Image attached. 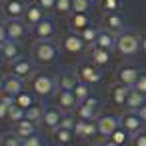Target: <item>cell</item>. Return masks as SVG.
Listing matches in <instances>:
<instances>
[{
  "mask_svg": "<svg viewBox=\"0 0 146 146\" xmlns=\"http://www.w3.org/2000/svg\"><path fill=\"white\" fill-rule=\"evenodd\" d=\"M28 86H30V90H32L40 100H44V98H50V96L56 94V90H58V80H56V76H52L50 72L40 70V72H34V74H32V78L28 80Z\"/></svg>",
  "mask_w": 146,
  "mask_h": 146,
  "instance_id": "obj_1",
  "label": "cell"
},
{
  "mask_svg": "<svg viewBox=\"0 0 146 146\" xmlns=\"http://www.w3.org/2000/svg\"><path fill=\"white\" fill-rule=\"evenodd\" d=\"M60 56V46L54 40H36L32 44V60L38 66L56 64Z\"/></svg>",
  "mask_w": 146,
  "mask_h": 146,
  "instance_id": "obj_2",
  "label": "cell"
},
{
  "mask_svg": "<svg viewBox=\"0 0 146 146\" xmlns=\"http://www.w3.org/2000/svg\"><path fill=\"white\" fill-rule=\"evenodd\" d=\"M116 54L118 56H134L138 50H140V36L138 32L134 30H122L118 36H116Z\"/></svg>",
  "mask_w": 146,
  "mask_h": 146,
  "instance_id": "obj_3",
  "label": "cell"
},
{
  "mask_svg": "<svg viewBox=\"0 0 146 146\" xmlns=\"http://www.w3.org/2000/svg\"><path fill=\"white\" fill-rule=\"evenodd\" d=\"M58 46H60V50H62L64 54H68V56H82V54H86V50L90 48V46L82 40V36L76 34V32H66V34H62Z\"/></svg>",
  "mask_w": 146,
  "mask_h": 146,
  "instance_id": "obj_4",
  "label": "cell"
},
{
  "mask_svg": "<svg viewBox=\"0 0 146 146\" xmlns=\"http://www.w3.org/2000/svg\"><path fill=\"white\" fill-rule=\"evenodd\" d=\"M98 112H100V100L96 96H90V98L78 102V106L74 110L76 118H80V120H96L100 116Z\"/></svg>",
  "mask_w": 146,
  "mask_h": 146,
  "instance_id": "obj_5",
  "label": "cell"
},
{
  "mask_svg": "<svg viewBox=\"0 0 146 146\" xmlns=\"http://www.w3.org/2000/svg\"><path fill=\"white\" fill-rule=\"evenodd\" d=\"M74 70H76L80 82H86V84H98V82L102 80V68L94 66L92 62H80Z\"/></svg>",
  "mask_w": 146,
  "mask_h": 146,
  "instance_id": "obj_6",
  "label": "cell"
},
{
  "mask_svg": "<svg viewBox=\"0 0 146 146\" xmlns=\"http://www.w3.org/2000/svg\"><path fill=\"white\" fill-rule=\"evenodd\" d=\"M140 72H142V70H138V68H136V66H132V64H122V66H118V68H116L114 78H116V82H120V84H124V86L134 88V84H136V80H138Z\"/></svg>",
  "mask_w": 146,
  "mask_h": 146,
  "instance_id": "obj_7",
  "label": "cell"
},
{
  "mask_svg": "<svg viewBox=\"0 0 146 146\" xmlns=\"http://www.w3.org/2000/svg\"><path fill=\"white\" fill-rule=\"evenodd\" d=\"M32 34H34L36 40H54L56 34H58V30H56V22H54L52 18L46 16L42 22H38V24L32 28Z\"/></svg>",
  "mask_w": 146,
  "mask_h": 146,
  "instance_id": "obj_8",
  "label": "cell"
},
{
  "mask_svg": "<svg viewBox=\"0 0 146 146\" xmlns=\"http://www.w3.org/2000/svg\"><path fill=\"white\" fill-rule=\"evenodd\" d=\"M62 116H64V112H62L58 106H46V108H44V116H42L40 126H42L46 132H54V130L60 126Z\"/></svg>",
  "mask_w": 146,
  "mask_h": 146,
  "instance_id": "obj_9",
  "label": "cell"
},
{
  "mask_svg": "<svg viewBox=\"0 0 146 146\" xmlns=\"http://www.w3.org/2000/svg\"><path fill=\"white\" fill-rule=\"evenodd\" d=\"M0 8H2L4 20H12V18H24V12L28 8V4L24 0H4Z\"/></svg>",
  "mask_w": 146,
  "mask_h": 146,
  "instance_id": "obj_10",
  "label": "cell"
},
{
  "mask_svg": "<svg viewBox=\"0 0 146 146\" xmlns=\"http://www.w3.org/2000/svg\"><path fill=\"white\" fill-rule=\"evenodd\" d=\"M6 24V32H8V40H24L28 36V24L22 18H12V20H4Z\"/></svg>",
  "mask_w": 146,
  "mask_h": 146,
  "instance_id": "obj_11",
  "label": "cell"
},
{
  "mask_svg": "<svg viewBox=\"0 0 146 146\" xmlns=\"http://www.w3.org/2000/svg\"><path fill=\"white\" fill-rule=\"evenodd\" d=\"M118 118H120V126H122L130 136H134V134H138L140 130H144V122L140 120V116H138L136 112L126 110V112H122Z\"/></svg>",
  "mask_w": 146,
  "mask_h": 146,
  "instance_id": "obj_12",
  "label": "cell"
},
{
  "mask_svg": "<svg viewBox=\"0 0 146 146\" xmlns=\"http://www.w3.org/2000/svg\"><path fill=\"white\" fill-rule=\"evenodd\" d=\"M74 134L80 140H92V138L100 136L98 134V122L96 120H80L78 118L76 126H74Z\"/></svg>",
  "mask_w": 146,
  "mask_h": 146,
  "instance_id": "obj_13",
  "label": "cell"
},
{
  "mask_svg": "<svg viewBox=\"0 0 146 146\" xmlns=\"http://www.w3.org/2000/svg\"><path fill=\"white\" fill-rule=\"evenodd\" d=\"M54 104L62 110V112H74L78 106V98L74 96L72 90H56L54 94Z\"/></svg>",
  "mask_w": 146,
  "mask_h": 146,
  "instance_id": "obj_14",
  "label": "cell"
},
{
  "mask_svg": "<svg viewBox=\"0 0 146 146\" xmlns=\"http://www.w3.org/2000/svg\"><path fill=\"white\" fill-rule=\"evenodd\" d=\"M96 122H98V134H100L104 140L110 138L112 132L120 126V118L114 116V114H100V116L96 118Z\"/></svg>",
  "mask_w": 146,
  "mask_h": 146,
  "instance_id": "obj_15",
  "label": "cell"
},
{
  "mask_svg": "<svg viewBox=\"0 0 146 146\" xmlns=\"http://www.w3.org/2000/svg\"><path fill=\"white\" fill-rule=\"evenodd\" d=\"M34 72H36L34 70V60H28L24 56L20 60H16V62L10 64V74H14V76H18L22 80H30Z\"/></svg>",
  "mask_w": 146,
  "mask_h": 146,
  "instance_id": "obj_16",
  "label": "cell"
},
{
  "mask_svg": "<svg viewBox=\"0 0 146 146\" xmlns=\"http://www.w3.org/2000/svg\"><path fill=\"white\" fill-rule=\"evenodd\" d=\"M128 94H130V86H124L120 82H112L108 86V98L114 106H126Z\"/></svg>",
  "mask_w": 146,
  "mask_h": 146,
  "instance_id": "obj_17",
  "label": "cell"
},
{
  "mask_svg": "<svg viewBox=\"0 0 146 146\" xmlns=\"http://www.w3.org/2000/svg\"><path fill=\"white\" fill-rule=\"evenodd\" d=\"M102 28L112 32V34H120L124 30V18L120 12H112V14H104L102 16Z\"/></svg>",
  "mask_w": 146,
  "mask_h": 146,
  "instance_id": "obj_18",
  "label": "cell"
},
{
  "mask_svg": "<svg viewBox=\"0 0 146 146\" xmlns=\"http://www.w3.org/2000/svg\"><path fill=\"white\" fill-rule=\"evenodd\" d=\"M44 18H46V12L32 0V2L28 4V8H26V12H24V18H22V20L28 24V28H34V26H36L38 22H42Z\"/></svg>",
  "mask_w": 146,
  "mask_h": 146,
  "instance_id": "obj_19",
  "label": "cell"
},
{
  "mask_svg": "<svg viewBox=\"0 0 146 146\" xmlns=\"http://www.w3.org/2000/svg\"><path fill=\"white\" fill-rule=\"evenodd\" d=\"M22 90H26L24 86V80L14 76V74H8L6 80H4V96H10V98H16Z\"/></svg>",
  "mask_w": 146,
  "mask_h": 146,
  "instance_id": "obj_20",
  "label": "cell"
},
{
  "mask_svg": "<svg viewBox=\"0 0 146 146\" xmlns=\"http://www.w3.org/2000/svg\"><path fill=\"white\" fill-rule=\"evenodd\" d=\"M12 132L14 134H18L22 140H26V138H32V136H36L38 134V124H34V122H30V120H20V122H16V124H12Z\"/></svg>",
  "mask_w": 146,
  "mask_h": 146,
  "instance_id": "obj_21",
  "label": "cell"
},
{
  "mask_svg": "<svg viewBox=\"0 0 146 146\" xmlns=\"http://www.w3.org/2000/svg\"><path fill=\"white\" fill-rule=\"evenodd\" d=\"M56 80H58V90H74L76 84L80 82L76 70H62L56 76Z\"/></svg>",
  "mask_w": 146,
  "mask_h": 146,
  "instance_id": "obj_22",
  "label": "cell"
},
{
  "mask_svg": "<svg viewBox=\"0 0 146 146\" xmlns=\"http://www.w3.org/2000/svg\"><path fill=\"white\" fill-rule=\"evenodd\" d=\"M2 50H4V62H16L22 58V44L16 42V40H6L2 44Z\"/></svg>",
  "mask_w": 146,
  "mask_h": 146,
  "instance_id": "obj_23",
  "label": "cell"
},
{
  "mask_svg": "<svg viewBox=\"0 0 146 146\" xmlns=\"http://www.w3.org/2000/svg\"><path fill=\"white\" fill-rule=\"evenodd\" d=\"M86 26H90V16L88 14H80V12H72L68 16V30L80 34Z\"/></svg>",
  "mask_w": 146,
  "mask_h": 146,
  "instance_id": "obj_24",
  "label": "cell"
},
{
  "mask_svg": "<svg viewBox=\"0 0 146 146\" xmlns=\"http://www.w3.org/2000/svg\"><path fill=\"white\" fill-rule=\"evenodd\" d=\"M74 130H68V128H56L54 132H50V138L56 146H70L74 142Z\"/></svg>",
  "mask_w": 146,
  "mask_h": 146,
  "instance_id": "obj_25",
  "label": "cell"
},
{
  "mask_svg": "<svg viewBox=\"0 0 146 146\" xmlns=\"http://www.w3.org/2000/svg\"><path fill=\"white\" fill-rule=\"evenodd\" d=\"M116 36H118V34H112V32H108V30L100 28L98 38H96V46H98V48H102V50L112 52V50L116 48Z\"/></svg>",
  "mask_w": 146,
  "mask_h": 146,
  "instance_id": "obj_26",
  "label": "cell"
},
{
  "mask_svg": "<svg viewBox=\"0 0 146 146\" xmlns=\"http://www.w3.org/2000/svg\"><path fill=\"white\" fill-rule=\"evenodd\" d=\"M110 58H112V54H110L108 50H102V48H98V46H94V48L90 50V62H92L94 66H98V68L108 66Z\"/></svg>",
  "mask_w": 146,
  "mask_h": 146,
  "instance_id": "obj_27",
  "label": "cell"
},
{
  "mask_svg": "<svg viewBox=\"0 0 146 146\" xmlns=\"http://www.w3.org/2000/svg\"><path fill=\"white\" fill-rule=\"evenodd\" d=\"M146 104V96L142 92H138L136 88H130V94H128V100H126V110L130 112H138L140 106Z\"/></svg>",
  "mask_w": 146,
  "mask_h": 146,
  "instance_id": "obj_28",
  "label": "cell"
},
{
  "mask_svg": "<svg viewBox=\"0 0 146 146\" xmlns=\"http://www.w3.org/2000/svg\"><path fill=\"white\" fill-rule=\"evenodd\" d=\"M14 102H16L20 108H24V110H26V108H30L32 104H36V102H38V96H36L32 90H22V92L14 98Z\"/></svg>",
  "mask_w": 146,
  "mask_h": 146,
  "instance_id": "obj_29",
  "label": "cell"
},
{
  "mask_svg": "<svg viewBox=\"0 0 146 146\" xmlns=\"http://www.w3.org/2000/svg\"><path fill=\"white\" fill-rule=\"evenodd\" d=\"M44 108H46V106H42L40 102L32 104L30 108H26V120H30V122H34V124H38V126H40L42 116H44Z\"/></svg>",
  "mask_w": 146,
  "mask_h": 146,
  "instance_id": "obj_30",
  "label": "cell"
},
{
  "mask_svg": "<svg viewBox=\"0 0 146 146\" xmlns=\"http://www.w3.org/2000/svg\"><path fill=\"white\" fill-rule=\"evenodd\" d=\"M26 118V110L24 108H20L16 102H12L10 106H8V122L10 124H16V122H20V120H24Z\"/></svg>",
  "mask_w": 146,
  "mask_h": 146,
  "instance_id": "obj_31",
  "label": "cell"
},
{
  "mask_svg": "<svg viewBox=\"0 0 146 146\" xmlns=\"http://www.w3.org/2000/svg\"><path fill=\"white\" fill-rule=\"evenodd\" d=\"M98 32H100V28H96V26H86L82 32H80V36H82V40L90 46V48H94L96 46V38H98Z\"/></svg>",
  "mask_w": 146,
  "mask_h": 146,
  "instance_id": "obj_32",
  "label": "cell"
},
{
  "mask_svg": "<svg viewBox=\"0 0 146 146\" xmlns=\"http://www.w3.org/2000/svg\"><path fill=\"white\" fill-rule=\"evenodd\" d=\"M98 6H100L102 14L120 12V8H122V0H98Z\"/></svg>",
  "mask_w": 146,
  "mask_h": 146,
  "instance_id": "obj_33",
  "label": "cell"
},
{
  "mask_svg": "<svg viewBox=\"0 0 146 146\" xmlns=\"http://www.w3.org/2000/svg\"><path fill=\"white\" fill-rule=\"evenodd\" d=\"M108 140L116 142L118 146H126V144H128V142L132 140V136H130V134H128V132H126V130H124L122 126H118V128H116V130L112 132V136H110Z\"/></svg>",
  "mask_w": 146,
  "mask_h": 146,
  "instance_id": "obj_34",
  "label": "cell"
},
{
  "mask_svg": "<svg viewBox=\"0 0 146 146\" xmlns=\"http://www.w3.org/2000/svg\"><path fill=\"white\" fill-rule=\"evenodd\" d=\"M22 138L14 132H6L4 136H0V146H22Z\"/></svg>",
  "mask_w": 146,
  "mask_h": 146,
  "instance_id": "obj_35",
  "label": "cell"
},
{
  "mask_svg": "<svg viewBox=\"0 0 146 146\" xmlns=\"http://www.w3.org/2000/svg\"><path fill=\"white\" fill-rule=\"evenodd\" d=\"M54 12L58 16H70L72 14V0H56Z\"/></svg>",
  "mask_w": 146,
  "mask_h": 146,
  "instance_id": "obj_36",
  "label": "cell"
},
{
  "mask_svg": "<svg viewBox=\"0 0 146 146\" xmlns=\"http://www.w3.org/2000/svg\"><path fill=\"white\" fill-rule=\"evenodd\" d=\"M72 92H74V96L78 98V102H82V100H86V98L92 96V94H90V84H86V82H78Z\"/></svg>",
  "mask_w": 146,
  "mask_h": 146,
  "instance_id": "obj_37",
  "label": "cell"
},
{
  "mask_svg": "<svg viewBox=\"0 0 146 146\" xmlns=\"http://www.w3.org/2000/svg\"><path fill=\"white\" fill-rule=\"evenodd\" d=\"M92 8V0H72V12L88 14Z\"/></svg>",
  "mask_w": 146,
  "mask_h": 146,
  "instance_id": "obj_38",
  "label": "cell"
},
{
  "mask_svg": "<svg viewBox=\"0 0 146 146\" xmlns=\"http://www.w3.org/2000/svg\"><path fill=\"white\" fill-rule=\"evenodd\" d=\"M76 114L74 112H64V116H62V120H60V126L58 128H68V130H74V126H76Z\"/></svg>",
  "mask_w": 146,
  "mask_h": 146,
  "instance_id": "obj_39",
  "label": "cell"
},
{
  "mask_svg": "<svg viewBox=\"0 0 146 146\" xmlns=\"http://www.w3.org/2000/svg\"><path fill=\"white\" fill-rule=\"evenodd\" d=\"M14 102V98H10V96H0V120H6L8 118V106Z\"/></svg>",
  "mask_w": 146,
  "mask_h": 146,
  "instance_id": "obj_40",
  "label": "cell"
},
{
  "mask_svg": "<svg viewBox=\"0 0 146 146\" xmlns=\"http://www.w3.org/2000/svg\"><path fill=\"white\" fill-rule=\"evenodd\" d=\"M130 144L132 146H146V130H140L138 134H134Z\"/></svg>",
  "mask_w": 146,
  "mask_h": 146,
  "instance_id": "obj_41",
  "label": "cell"
},
{
  "mask_svg": "<svg viewBox=\"0 0 146 146\" xmlns=\"http://www.w3.org/2000/svg\"><path fill=\"white\" fill-rule=\"evenodd\" d=\"M34 2L44 10V12H54V6H56V0H34Z\"/></svg>",
  "mask_w": 146,
  "mask_h": 146,
  "instance_id": "obj_42",
  "label": "cell"
},
{
  "mask_svg": "<svg viewBox=\"0 0 146 146\" xmlns=\"http://www.w3.org/2000/svg\"><path fill=\"white\" fill-rule=\"evenodd\" d=\"M134 88H136L138 92H142V94L146 96V72H140V76H138V80H136Z\"/></svg>",
  "mask_w": 146,
  "mask_h": 146,
  "instance_id": "obj_43",
  "label": "cell"
},
{
  "mask_svg": "<svg viewBox=\"0 0 146 146\" xmlns=\"http://www.w3.org/2000/svg\"><path fill=\"white\" fill-rule=\"evenodd\" d=\"M22 146H44V142H42V138L36 134V136H32V138H26V140L22 142Z\"/></svg>",
  "mask_w": 146,
  "mask_h": 146,
  "instance_id": "obj_44",
  "label": "cell"
},
{
  "mask_svg": "<svg viewBox=\"0 0 146 146\" xmlns=\"http://www.w3.org/2000/svg\"><path fill=\"white\" fill-rule=\"evenodd\" d=\"M8 40V32H6V24L4 20H0V46H2L4 42Z\"/></svg>",
  "mask_w": 146,
  "mask_h": 146,
  "instance_id": "obj_45",
  "label": "cell"
},
{
  "mask_svg": "<svg viewBox=\"0 0 146 146\" xmlns=\"http://www.w3.org/2000/svg\"><path fill=\"white\" fill-rule=\"evenodd\" d=\"M136 114L140 116V120H142V122H144V126H146V104H144V106H140Z\"/></svg>",
  "mask_w": 146,
  "mask_h": 146,
  "instance_id": "obj_46",
  "label": "cell"
},
{
  "mask_svg": "<svg viewBox=\"0 0 146 146\" xmlns=\"http://www.w3.org/2000/svg\"><path fill=\"white\" fill-rule=\"evenodd\" d=\"M140 50L146 54V34H144V36H140Z\"/></svg>",
  "mask_w": 146,
  "mask_h": 146,
  "instance_id": "obj_47",
  "label": "cell"
},
{
  "mask_svg": "<svg viewBox=\"0 0 146 146\" xmlns=\"http://www.w3.org/2000/svg\"><path fill=\"white\" fill-rule=\"evenodd\" d=\"M4 80H6V76H2V74H0V96L4 94Z\"/></svg>",
  "mask_w": 146,
  "mask_h": 146,
  "instance_id": "obj_48",
  "label": "cell"
},
{
  "mask_svg": "<svg viewBox=\"0 0 146 146\" xmlns=\"http://www.w3.org/2000/svg\"><path fill=\"white\" fill-rule=\"evenodd\" d=\"M100 146H118V144H116V142H112V140H108V138H106V140H104V142H102V144H100Z\"/></svg>",
  "mask_w": 146,
  "mask_h": 146,
  "instance_id": "obj_49",
  "label": "cell"
},
{
  "mask_svg": "<svg viewBox=\"0 0 146 146\" xmlns=\"http://www.w3.org/2000/svg\"><path fill=\"white\" fill-rule=\"evenodd\" d=\"M0 62H4V50H2V46H0Z\"/></svg>",
  "mask_w": 146,
  "mask_h": 146,
  "instance_id": "obj_50",
  "label": "cell"
},
{
  "mask_svg": "<svg viewBox=\"0 0 146 146\" xmlns=\"http://www.w3.org/2000/svg\"><path fill=\"white\" fill-rule=\"evenodd\" d=\"M0 20H4V14H2V8H0Z\"/></svg>",
  "mask_w": 146,
  "mask_h": 146,
  "instance_id": "obj_51",
  "label": "cell"
},
{
  "mask_svg": "<svg viewBox=\"0 0 146 146\" xmlns=\"http://www.w3.org/2000/svg\"><path fill=\"white\" fill-rule=\"evenodd\" d=\"M0 2H4V0H0Z\"/></svg>",
  "mask_w": 146,
  "mask_h": 146,
  "instance_id": "obj_52",
  "label": "cell"
},
{
  "mask_svg": "<svg viewBox=\"0 0 146 146\" xmlns=\"http://www.w3.org/2000/svg\"><path fill=\"white\" fill-rule=\"evenodd\" d=\"M92 2H94V0H92Z\"/></svg>",
  "mask_w": 146,
  "mask_h": 146,
  "instance_id": "obj_53",
  "label": "cell"
},
{
  "mask_svg": "<svg viewBox=\"0 0 146 146\" xmlns=\"http://www.w3.org/2000/svg\"><path fill=\"white\" fill-rule=\"evenodd\" d=\"M98 146H100V144H98Z\"/></svg>",
  "mask_w": 146,
  "mask_h": 146,
  "instance_id": "obj_54",
  "label": "cell"
}]
</instances>
